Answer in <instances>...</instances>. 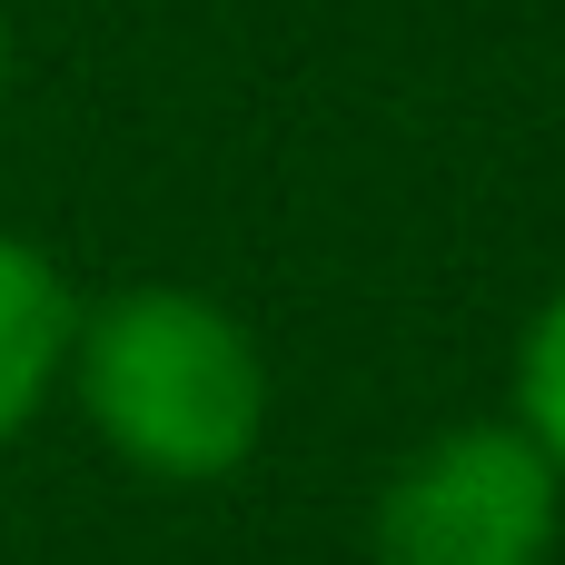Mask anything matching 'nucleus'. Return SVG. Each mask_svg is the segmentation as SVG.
Instances as JSON below:
<instances>
[{
    "instance_id": "nucleus-5",
    "label": "nucleus",
    "mask_w": 565,
    "mask_h": 565,
    "mask_svg": "<svg viewBox=\"0 0 565 565\" xmlns=\"http://www.w3.org/2000/svg\"><path fill=\"white\" fill-rule=\"evenodd\" d=\"M0 89H10V20H0Z\"/></svg>"
},
{
    "instance_id": "nucleus-3",
    "label": "nucleus",
    "mask_w": 565,
    "mask_h": 565,
    "mask_svg": "<svg viewBox=\"0 0 565 565\" xmlns=\"http://www.w3.org/2000/svg\"><path fill=\"white\" fill-rule=\"evenodd\" d=\"M70 328H79V298L70 278L0 228V447L50 407V387L70 377Z\"/></svg>"
},
{
    "instance_id": "nucleus-1",
    "label": "nucleus",
    "mask_w": 565,
    "mask_h": 565,
    "mask_svg": "<svg viewBox=\"0 0 565 565\" xmlns=\"http://www.w3.org/2000/svg\"><path fill=\"white\" fill-rule=\"evenodd\" d=\"M79 417L149 487H218L268 437V358L199 288H119L70 328Z\"/></svg>"
},
{
    "instance_id": "nucleus-2",
    "label": "nucleus",
    "mask_w": 565,
    "mask_h": 565,
    "mask_svg": "<svg viewBox=\"0 0 565 565\" xmlns=\"http://www.w3.org/2000/svg\"><path fill=\"white\" fill-rule=\"evenodd\" d=\"M565 526L556 457L497 417L417 447L377 497V565H546Z\"/></svg>"
},
{
    "instance_id": "nucleus-4",
    "label": "nucleus",
    "mask_w": 565,
    "mask_h": 565,
    "mask_svg": "<svg viewBox=\"0 0 565 565\" xmlns=\"http://www.w3.org/2000/svg\"><path fill=\"white\" fill-rule=\"evenodd\" d=\"M516 427L556 457V477H565V288L536 308V328H526V358H516Z\"/></svg>"
}]
</instances>
